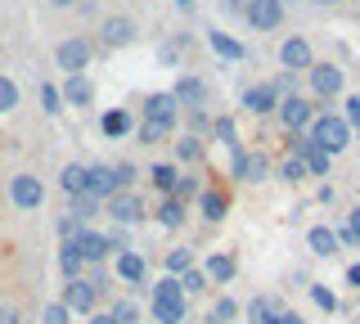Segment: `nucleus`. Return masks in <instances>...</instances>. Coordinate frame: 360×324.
Segmentation results:
<instances>
[{
  "label": "nucleus",
  "instance_id": "nucleus-1",
  "mask_svg": "<svg viewBox=\"0 0 360 324\" xmlns=\"http://www.w3.org/2000/svg\"><path fill=\"white\" fill-rule=\"evenodd\" d=\"M307 140L320 144L324 153H333V158H338V153H342L356 136H352V127L342 122V113H315V122L307 127Z\"/></svg>",
  "mask_w": 360,
  "mask_h": 324
},
{
  "label": "nucleus",
  "instance_id": "nucleus-2",
  "mask_svg": "<svg viewBox=\"0 0 360 324\" xmlns=\"http://www.w3.org/2000/svg\"><path fill=\"white\" fill-rule=\"evenodd\" d=\"M9 207L14 212H22V216H27V212H41L45 207V181L37 171H14L9 176Z\"/></svg>",
  "mask_w": 360,
  "mask_h": 324
},
{
  "label": "nucleus",
  "instance_id": "nucleus-3",
  "mask_svg": "<svg viewBox=\"0 0 360 324\" xmlns=\"http://www.w3.org/2000/svg\"><path fill=\"white\" fill-rule=\"evenodd\" d=\"M104 216L122 230H135V226L149 221V203H144V194H135V189H122V194H112L104 203Z\"/></svg>",
  "mask_w": 360,
  "mask_h": 324
},
{
  "label": "nucleus",
  "instance_id": "nucleus-4",
  "mask_svg": "<svg viewBox=\"0 0 360 324\" xmlns=\"http://www.w3.org/2000/svg\"><path fill=\"white\" fill-rule=\"evenodd\" d=\"M59 302L72 311V316H90V311H99V302H104V288H99L90 275H82V279H63Z\"/></svg>",
  "mask_w": 360,
  "mask_h": 324
},
{
  "label": "nucleus",
  "instance_id": "nucleus-5",
  "mask_svg": "<svg viewBox=\"0 0 360 324\" xmlns=\"http://www.w3.org/2000/svg\"><path fill=\"white\" fill-rule=\"evenodd\" d=\"M90 59H95V46H90L86 37H63L59 46H54V68L63 77H82L90 68Z\"/></svg>",
  "mask_w": 360,
  "mask_h": 324
},
{
  "label": "nucleus",
  "instance_id": "nucleus-6",
  "mask_svg": "<svg viewBox=\"0 0 360 324\" xmlns=\"http://www.w3.org/2000/svg\"><path fill=\"white\" fill-rule=\"evenodd\" d=\"M108 266H112V279H117V284H127L131 293L149 288V257H144L140 248H127V252H117Z\"/></svg>",
  "mask_w": 360,
  "mask_h": 324
},
{
  "label": "nucleus",
  "instance_id": "nucleus-7",
  "mask_svg": "<svg viewBox=\"0 0 360 324\" xmlns=\"http://www.w3.org/2000/svg\"><path fill=\"white\" fill-rule=\"evenodd\" d=\"M72 248L82 252L86 271H90V266H108V261H112V243H108V234H104V230H90V226H82V230L72 234Z\"/></svg>",
  "mask_w": 360,
  "mask_h": 324
},
{
  "label": "nucleus",
  "instance_id": "nucleus-8",
  "mask_svg": "<svg viewBox=\"0 0 360 324\" xmlns=\"http://www.w3.org/2000/svg\"><path fill=\"white\" fill-rule=\"evenodd\" d=\"M135 37H140V27H135V18H127V14H108L104 23H99V46L104 50H127V46H135Z\"/></svg>",
  "mask_w": 360,
  "mask_h": 324
},
{
  "label": "nucleus",
  "instance_id": "nucleus-9",
  "mask_svg": "<svg viewBox=\"0 0 360 324\" xmlns=\"http://www.w3.org/2000/svg\"><path fill=\"white\" fill-rule=\"evenodd\" d=\"M172 95H176L180 113H194V108H207V99H212V86L202 82V77H194V72H185V77H176Z\"/></svg>",
  "mask_w": 360,
  "mask_h": 324
},
{
  "label": "nucleus",
  "instance_id": "nucleus-10",
  "mask_svg": "<svg viewBox=\"0 0 360 324\" xmlns=\"http://www.w3.org/2000/svg\"><path fill=\"white\" fill-rule=\"evenodd\" d=\"M243 18H248L252 32H275L279 23H284V5H279V0H248Z\"/></svg>",
  "mask_w": 360,
  "mask_h": 324
},
{
  "label": "nucleus",
  "instance_id": "nucleus-11",
  "mask_svg": "<svg viewBox=\"0 0 360 324\" xmlns=\"http://www.w3.org/2000/svg\"><path fill=\"white\" fill-rule=\"evenodd\" d=\"M275 108H279L284 131H307L311 122H315V104H311V99H302V95H284Z\"/></svg>",
  "mask_w": 360,
  "mask_h": 324
},
{
  "label": "nucleus",
  "instance_id": "nucleus-12",
  "mask_svg": "<svg viewBox=\"0 0 360 324\" xmlns=\"http://www.w3.org/2000/svg\"><path fill=\"white\" fill-rule=\"evenodd\" d=\"M140 117H144V122H162V127H176V122H180V104H176V95H172V91H153V95H144Z\"/></svg>",
  "mask_w": 360,
  "mask_h": 324
},
{
  "label": "nucleus",
  "instance_id": "nucleus-13",
  "mask_svg": "<svg viewBox=\"0 0 360 324\" xmlns=\"http://www.w3.org/2000/svg\"><path fill=\"white\" fill-rule=\"evenodd\" d=\"M86 194L99 198V203H108L112 194H122L117 176H112V162H86Z\"/></svg>",
  "mask_w": 360,
  "mask_h": 324
},
{
  "label": "nucleus",
  "instance_id": "nucleus-14",
  "mask_svg": "<svg viewBox=\"0 0 360 324\" xmlns=\"http://www.w3.org/2000/svg\"><path fill=\"white\" fill-rule=\"evenodd\" d=\"M307 82H311V95L315 99L342 95V68H333V63H311V68H307Z\"/></svg>",
  "mask_w": 360,
  "mask_h": 324
},
{
  "label": "nucleus",
  "instance_id": "nucleus-15",
  "mask_svg": "<svg viewBox=\"0 0 360 324\" xmlns=\"http://www.w3.org/2000/svg\"><path fill=\"white\" fill-rule=\"evenodd\" d=\"M194 203H198V216L207 221V226H221L225 212H230V194H225L221 185H202V194L194 198Z\"/></svg>",
  "mask_w": 360,
  "mask_h": 324
},
{
  "label": "nucleus",
  "instance_id": "nucleus-16",
  "mask_svg": "<svg viewBox=\"0 0 360 324\" xmlns=\"http://www.w3.org/2000/svg\"><path fill=\"white\" fill-rule=\"evenodd\" d=\"M172 149H176V167L185 171V167H202L207 162V144H202V136H189V131H180V136L172 140Z\"/></svg>",
  "mask_w": 360,
  "mask_h": 324
},
{
  "label": "nucleus",
  "instance_id": "nucleus-17",
  "mask_svg": "<svg viewBox=\"0 0 360 324\" xmlns=\"http://www.w3.org/2000/svg\"><path fill=\"white\" fill-rule=\"evenodd\" d=\"M59 95H63V108H90L95 104V82L82 72V77H63V86H59Z\"/></svg>",
  "mask_w": 360,
  "mask_h": 324
},
{
  "label": "nucleus",
  "instance_id": "nucleus-18",
  "mask_svg": "<svg viewBox=\"0 0 360 324\" xmlns=\"http://www.w3.org/2000/svg\"><path fill=\"white\" fill-rule=\"evenodd\" d=\"M279 63H284V72H307L311 63H315L311 41L307 37H288L284 46H279Z\"/></svg>",
  "mask_w": 360,
  "mask_h": 324
},
{
  "label": "nucleus",
  "instance_id": "nucleus-19",
  "mask_svg": "<svg viewBox=\"0 0 360 324\" xmlns=\"http://www.w3.org/2000/svg\"><path fill=\"white\" fill-rule=\"evenodd\" d=\"M198 271L207 275V284H230V279L239 275V261H234V252H207Z\"/></svg>",
  "mask_w": 360,
  "mask_h": 324
},
{
  "label": "nucleus",
  "instance_id": "nucleus-20",
  "mask_svg": "<svg viewBox=\"0 0 360 324\" xmlns=\"http://www.w3.org/2000/svg\"><path fill=\"white\" fill-rule=\"evenodd\" d=\"M243 113H252V117H266V113H275V104H279V95L270 91V86H248L243 91Z\"/></svg>",
  "mask_w": 360,
  "mask_h": 324
},
{
  "label": "nucleus",
  "instance_id": "nucleus-21",
  "mask_svg": "<svg viewBox=\"0 0 360 324\" xmlns=\"http://www.w3.org/2000/svg\"><path fill=\"white\" fill-rule=\"evenodd\" d=\"M149 216L162 230H180V226H185V216H189V207L180 203V198H158V207H149Z\"/></svg>",
  "mask_w": 360,
  "mask_h": 324
},
{
  "label": "nucleus",
  "instance_id": "nucleus-22",
  "mask_svg": "<svg viewBox=\"0 0 360 324\" xmlns=\"http://www.w3.org/2000/svg\"><path fill=\"white\" fill-rule=\"evenodd\" d=\"M99 131H104L108 140H127V136H135V117H131V108H108V113L99 117Z\"/></svg>",
  "mask_w": 360,
  "mask_h": 324
},
{
  "label": "nucleus",
  "instance_id": "nucleus-23",
  "mask_svg": "<svg viewBox=\"0 0 360 324\" xmlns=\"http://www.w3.org/2000/svg\"><path fill=\"white\" fill-rule=\"evenodd\" d=\"M149 302H167V306H189V297H185V288H180V279H176V275L153 279V284H149Z\"/></svg>",
  "mask_w": 360,
  "mask_h": 324
},
{
  "label": "nucleus",
  "instance_id": "nucleus-24",
  "mask_svg": "<svg viewBox=\"0 0 360 324\" xmlns=\"http://www.w3.org/2000/svg\"><path fill=\"white\" fill-rule=\"evenodd\" d=\"M144 176H149V185H153L162 198H172V194H176V185H180V167H176V162H153Z\"/></svg>",
  "mask_w": 360,
  "mask_h": 324
},
{
  "label": "nucleus",
  "instance_id": "nucleus-25",
  "mask_svg": "<svg viewBox=\"0 0 360 324\" xmlns=\"http://www.w3.org/2000/svg\"><path fill=\"white\" fill-rule=\"evenodd\" d=\"M59 194L63 198H82L86 194V162H63L59 167Z\"/></svg>",
  "mask_w": 360,
  "mask_h": 324
},
{
  "label": "nucleus",
  "instance_id": "nucleus-26",
  "mask_svg": "<svg viewBox=\"0 0 360 324\" xmlns=\"http://www.w3.org/2000/svg\"><path fill=\"white\" fill-rule=\"evenodd\" d=\"M54 266H59L63 279H82V275H86V261H82V252L72 248V239L59 243V252H54Z\"/></svg>",
  "mask_w": 360,
  "mask_h": 324
},
{
  "label": "nucleus",
  "instance_id": "nucleus-27",
  "mask_svg": "<svg viewBox=\"0 0 360 324\" xmlns=\"http://www.w3.org/2000/svg\"><path fill=\"white\" fill-rule=\"evenodd\" d=\"M307 248H311L315 257H333L342 243H338V230H333V226H311V230H307Z\"/></svg>",
  "mask_w": 360,
  "mask_h": 324
},
{
  "label": "nucleus",
  "instance_id": "nucleus-28",
  "mask_svg": "<svg viewBox=\"0 0 360 324\" xmlns=\"http://www.w3.org/2000/svg\"><path fill=\"white\" fill-rule=\"evenodd\" d=\"M270 171H275V167H270V158H266V153H262V149H248V158H243V171H239V181H243V185H262Z\"/></svg>",
  "mask_w": 360,
  "mask_h": 324
},
{
  "label": "nucleus",
  "instance_id": "nucleus-29",
  "mask_svg": "<svg viewBox=\"0 0 360 324\" xmlns=\"http://www.w3.org/2000/svg\"><path fill=\"white\" fill-rule=\"evenodd\" d=\"M297 158L307 162V176H329V171H333V153H324L320 144H311V140L302 144V153H297Z\"/></svg>",
  "mask_w": 360,
  "mask_h": 324
},
{
  "label": "nucleus",
  "instance_id": "nucleus-30",
  "mask_svg": "<svg viewBox=\"0 0 360 324\" xmlns=\"http://www.w3.org/2000/svg\"><path fill=\"white\" fill-rule=\"evenodd\" d=\"M0 324H32V306L14 293H0Z\"/></svg>",
  "mask_w": 360,
  "mask_h": 324
},
{
  "label": "nucleus",
  "instance_id": "nucleus-31",
  "mask_svg": "<svg viewBox=\"0 0 360 324\" xmlns=\"http://www.w3.org/2000/svg\"><path fill=\"white\" fill-rule=\"evenodd\" d=\"M207 46H212V54H221V59H230V63H239L243 59V46L234 37H225V32H207Z\"/></svg>",
  "mask_w": 360,
  "mask_h": 324
},
{
  "label": "nucleus",
  "instance_id": "nucleus-32",
  "mask_svg": "<svg viewBox=\"0 0 360 324\" xmlns=\"http://www.w3.org/2000/svg\"><path fill=\"white\" fill-rule=\"evenodd\" d=\"M234 320H239V302H234V297H217V302H212V311H207V316H202V324H234Z\"/></svg>",
  "mask_w": 360,
  "mask_h": 324
},
{
  "label": "nucleus",
  "instance_id": "nucleus-33",
  "mask_svg": "<svg viewBox=\"0 0 360 324\" xmlns=\"http://www.w3.org/2000/svg\"><path fill=\"white\" fill-rule=\"evenodd\" d=\"M18 104H22V86L9 72H0V117H9Z\"/></svg>",
  "mask_w": 360,
  "mask_h": 324
},
{
  "label": "nucleus",
  "instance_id": "nucleus-34",
  "mask_svg": "<svg viewBox=\"0 0 360 324\" xmlns=\"http://www.w3.org/2000/svg\"><path fill=\"white\" fill-rule=\"evenodd\" d=\"M176 136V127H162V122H135V140L140 144H162V140H172Z\"/></svg>",
  "mask_w": 360,
  "mask_h": 324
},
{
  "label": "nucleus",
  "instance_id": "nucleus-35",
  "mask_svg": "<svg viewBox=\"0 0 360 324\" xmlns=\"http://www.w3.org/2000/svg\"><path fill=\"white\" fill-rule=\"evenodd\" d=\"M108 316H112V324H144V306L131 302V297H122V302L108 306Z\"/></svg>",
  "mask_w": 360,
  "mask_h": 324
},
{
  "label": "nucleus",
  "instance_id": "nucleus-36",
  "mask_svg": "<svg viewBox=\"0 0 360 324\" xmlns=\"http://www.w3.org/2000/svg\"><path fill=\"white\" fill-rule=\"evenodd\" d=\"M149 320L153 324H185L189 306H167V302H149Z\"/></svg>",
  "mask_w": 360,
  "mask_h": 324
},
{
  "label": "nucleus",
  "instance_id": "nucleus-37",
  "mask_svg": "<svg viewBox=\"0 0 360 324\" xmlns=\"http://www.w3.org/2000/svg\"><path fill=\"white\" fill-rule=\"evenodd\" d=\"M212 140H221L225 149H239V144H243V140H239V127H234V117H225V113L212 117Z\"/></svg>",
  "mask_w": 360,
  "mask_h": 324
},
{
  "label": "nucleus",
  "instance_id": "nucleus-38",
  "mask_svg": "<svg viewBox=\"0 0 360 324\" xmlns=\"http://www.w3.org/2000/svg\"><path fill=\"white\" fill-rule=\"evenodd\" d=\"M68 212H72L82 226H90V221L104 212V203H99V198H90V194H82V198H68Z\"/></svg>",
  "mask_w": 360,
  "mask_h": 324
},
{
  "label": "nucleus",
  "instance_id": "nucleus-39",
  "mask_svg": "<svg viewBox=\"0 0 360 324\" xmlns=\"http://www.w3.org/2000/svg\"><path fill=\"white\" fill-rule=\"evenodd\" d=\"M275 176H279L284 185H302V181H307V162H302L297 153H288V158L275 167Z\"/></svg>",
  "mask_w": 360,
  "mask_h": 324
},
{
  "label": "nucleus",
  "instance_id": "nucleus-40",
  "mask_svg": "<svg viewBox=\"0 0 360 324\" xmlns=\"http://www.w3.org/2000/svg\"><path fill=\"white\" fill-rule=\"evenodd\" d=\"M37 99H41V113L45 117H59L63 113V95H59V86H54V82H41Z\"/></svg>",
  "mask_w": 360,
  "mask_h": 324
},
{
  "label": "nucleus",
  "instance_id": "nucleus-41",
  "mask_svg": "<svg viewBox=\"0 0 360 324\" xmlns=\"http://www.w3.org/2000/svg\"><path fill=\"white\" fill-rule=\"evenodd\" d=\"M338 243H342V248H360V207L347 212V221L338 226Z\"/></svg>",
  "mask_w": 360,
  "mask_h": 324
},
{
  "label": "nucleus",
  "instance_id": "nucleus-42",
  "mask_svg": "<svg viewBox=\"0 0 360 324\" xmlns=\"http://www.w3.org/2000/svg\"><path fill=\"white\" fill-rule=\"evenodd\" d=\"M185 46H189V37H172V41H162V46H158V63L176 68V63H180V54H185Z\"/></svg>",
  "mask_w": 360,
  "mask_h": 324
},
{
  "label": "nucleus",
  "instance_id": "nucleus-43",
  "mask_svg": "<svg viewBox=\"0 0 360 324\" xmlns=\"http://www.w3.org/2000/svg\"><path fill=\"white\" fill-rule=\"evenodd\" d=\"M162 266H167V275H176V279H180V275L189 271V266H194V252H189V248H172V252L162 257Z\"/></svg>",
  "mask_w": 360,
  "mask_h": 324
},
{
  "label": "nucleus",
  "instance_id": "nucleus-44",
  "mask_svg": "<svg viewBox=\"0 0 360 324\" xmlns=\"http://www.w3.org/2000/svg\"><path fill=\"white\" fill-rule=\"evenodd\" d=\"M180 288H185V297H198V293H207L212 284H207V275H202L198 266H189V271L180 275Z\"/></svg>",
  "mask_w": 360,
  "mask_h": 324
},
{
  "label": "nucleus",
  "instance_id": "nucleus-45",
  "mask_svg": "<svg viewBox=\"0 0 360 324\" xmlns=\"http://www.w3.org/2000/svg\"><path fill=\"white\" fill-rule=\"evenodd\" d=\"M198 194H202V181H198V176H185V171H180V185H176V194H172V198H180V203L189 207Z\"/></svg>",
  "mask_w": 360,
  "mask_h": 324
},
{
  "label": "nucleus",
  "instance_id": "nucleus-46",
  "mask_svg": "<svg viewBox=\"0 0 360 324\" xmlns=\"http://www.w3.org/2000/svg\"><path fill=\"white\" fill-rule=\"evenodd\" d=\"M311 302L324 311V316H333V311H338V293H333V288H324V284H311Z\"/></svg>",
  "mask_w": 360,
  "mask_h": 324
},
{
  "label": "nucleus",
  "instance_id": "nucleus-47",
  "mask_svg": "<svg viewBox=\"0 0 360 324\" xmlns=\"http://www.w3.org/2000/svg\"><path fill=\"white\" fill-rule=\"evenodd\" d=\"M112 176H117V189H135L140 167H135V162H112Z\"/></svg>",
  "mask_w": 360,
  "mask_h": 324
},
{
  "label": "nucleus",
  "instance_id": "nucleus-48",
  "mask_svg": "<svg viewBox=\"0 0 360 324\" xmlns=\"http://www.w3.org/2000/svg\"><path fill=\"white\" fill-rule=\"evenodd\" d=\"M77 230H82V221H77L72 212H59V216H54V234H59V243H63V239H72Z\"/></svg>",
  "mask_w": 360,
  "mask_h": 324
},
{
  "label": "nucleus",
  "instance_id": "nucleus-49",
  "mask_svg": "<svg viewBox=\"0 0 360 324\" xmlns=\"http://www.w3.org/2000/svg\"><path fill=\"white\" fill-rule=\"evenodd\" d=\"M68 320H72V311H68L63 302H50V306L41 311V324H68Z\"/></svg>",
  "mask_w": 360,
  "mask_h": 324
},
{
  "label": "nucleus",
  "instance_id": "nucleus-50",
  "mask_svg": "<svg viewBox=\"0 0 360 324\" xmlns=\"http://www.w3.org/2000/svg\"><path fill=\"white\" fill-rule=\"evenodd\" d=\"M342 122L352 127V136L360 131V95H352V99H347V108H342Z\"/></svg>",
  "mask_w": 360,
  "mask_h": 324
},
{
  "label": "nucleus",
  "instance_id": "nucleus-51",
  "mask_svg": "<svg viewBox=\"0 0 360 324\" xmlns=\"http://www.w3.org/2000/svg\"><path fill=\"white\" fill-rule=\"evenodd\" d=\"M292 86H297V72H279L275 82H270V91H275L279 99H284V95H292Z\"/></svg>",
  "mask_w": 360,
  "mask_h": 324
},
{
  "label": "nucleus",
  "instance_id": "nucleus-52",
  "mask_svg": "<svg viewBox=\"0 0 360 324\" xmlns=\"http://www.w3.org/2000/svg\"><path fill=\"white\" fill-rule=\"evenodd\" d=\"M266 311H270V302H266V297H257L252 306H248V324H262V320H266Z\"/></svg>",
  "mask_w": 360,
  "mask_h": 324
},
{
  "label": "nucleus",
  "instance_id": "nucleus-53",
  "mask_svg": "<svg viewBox=\"0 0 360 324\" xmlns=\"http://www.w3.org/2000/svg\"><path fill=\"white\" fill-rule=\"evenodd\" d=\"M347 288H356V293H360V261H352V266H347Z\"/></svg>",
  "mask_w": 360,
  "mask_h": 324
},
{
  "label": "nucleus",
  "instance_id": "nucleus-54",
  "mask_svg": "<svg viewBox=\"0 0 360 324\" xmlns=\"http://www.w3.org/2000/svg\"><path fill=\"white\" fill-rule=\"evenodd\" d=\"M0 293H9V257L0 252Z\"/></svg>",
  "mask_w": 360,
  "mask_h": 324
},
{
  "label": "nucleus",
  "instance_id": "nucleus-55",
  "mask_svg": "<svg viewBox=\"0 0 360 324\" xmlns=\"http://www.w3.org/2000/svg\"><path fill=\"white\" fill-rule=\"evenodd\" d=\"M86 324H112V316H108L104 306H99V311H90V316H86Z\"/></svg>",
  "mask_w": 360,
  "mask_h": 324
},
{
  "label": "nucleus",
  "instance_id": "nucleus-56",
  "mask_svg": "<svg viewBox=\"0 0 360 324\" xmlns=\"http://www.w3.org/2000/svg\"><path fill=\"white\" fill-rule=\"evenodd\" d=\"M243 5L248 0H221V9H230V14H243Z\"/></svg>",
  "mask_w": 360,
  "mask_h": 324
},
{
  "label": "nucleus",
  "instance_id": "nucleus-57",
  "mask_svg": "<svg viewBox=\"0 0 360 324\" xmlns=\"http://www.w3.org/2000/svg\"><path fill=\"white\" fill-rule=\"evenodd\" d=\"M284 324H307L302 316H292V311H284Z\"/></svg>",
  "mask_w": 360,
  "mask_h": 324
},
{
  "label": "nucleus",
  "instance_id": "nucleus-58",
  "mask_svg": "<svg viewBox=\"0 0 360 324\" xmlns=\"http://www.w3.org/2000/svg\"><path fill=\"white\" fill-rule=\"evenodd\" d=\"M50 5H59V9H68V5H77V0H50Z\"/></svg>",
  "mask_w": 360,
  "mask_h": 324
},
{
  "label": "nucleus",
  "instance_id": "nucleus-59",
  "mask_svg": "<svg viewBox=\"0 0 360 324\" xmlns=\"http://www.w3.org/2000/svg\"><path fill=\"white\" fill-rule=\"evenodd\" d=\"M315 5H338V0H315Z\"/></svg>",
  "mask_w": 360,
  "mask_h": 324
},
{
  "label": "nucleus",
  "instance_id": "nucleus-60",
  "mask_svg": "<svg viewBox=\"0 0 360 324\" xmlns=\"http://www.w3.org/2000/svg\"><path fill=\"white\" fill-rule=\"evenodd\" d=\"M176 5H189V0H176Z\"/></svg>",
  "mask_w": 360,
  "mask_h": 324
},
{
  "label": "nucleus",
  "instance_id": "nucleus-61",
  "mask_svg": "<svg viewBox=\"0 0 360 324\" xmlns=\"http://www.w3.org/2000/svg\"><path fill=\"white\" fill-rule=\"evenodd\" d=\"M279 5H284V0H279Z\"/></svg>",
  "mask_w": 360,
  "mask_h": 324
},
{
  "label": "nucleus",
  "instance_id": "nucleus-62",
  "mask_svg": "<svg viewBox=\"0 0 360 324\" xmlns=\"http://www.w3.org/2000/svg\"><path fill=\"white\" fill-rule=\"evenodd\" d=\"M356 136H360V131H356Z\"/></svg>",
  "mask_w": 360,
  "mask_h": 324
}]
</instances>
